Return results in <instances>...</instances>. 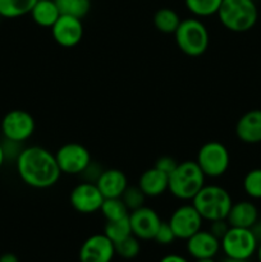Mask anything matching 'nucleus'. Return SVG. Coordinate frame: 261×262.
Listing matches in <instances>:
<instances>
[{"mask_svg": "<svg viewBox=\"0 0 261 262\" xmlns=\"http://www.w3.org/2000/svg\"><path fill=\"white\" fill-rule=\"evenodd\" d=\"M104 171L101 165H99L95 161H91V163L87 165V168L84 169L81 173V177L83 178L84 182H91V183H96L97 179L100 178L101 173Z\"/></svg>", "mask_w": 261, "mask_h": 262, "instance_id": "2f4dec72", "label": "nucleus"}, {"mask_svg": "<svg viewBox=\"0 0 261 262\" xmlns=\"http://www.w3.org/2000/svg\"><path fill=\"white\" fill-rule=\"evenodd\" d=\"M243 189L253 200H261V169H252L243 178Z\"/></svg>", "mask_w": 261, "mask_h": 262, "instance_id": "cd10ccee", "label": "nucleus"}, {"mask_svg": "<svg viewBox=\"0 0 261 262\" xmlns=\"http://www.w3.org/2000/svg\"><path fill=\"white\" fill-rule=\"evenodd\" d=\"M129 223L132 234L140 241H154L161 224L158 212L147 206H142L129 212Z\"/></svg>", "mask_w": 261, "mask_h": 262, "instance_id": "4468645a", "label": "nucleus"}, {"mask_svg": "<svg viewBox=\"0 0 261 262\" xmlns=\"http://www.w3.org/2000/svg\"><path fill=\"white\" fill-rule=\"evenodd\" d=\"M257 247V239L248 228L230 227L220 239V251H223L225 257L232 260H250Z\"/></svg>", "mask_w": 261, "mask_h": 262, "instance_id": "423d86ee", "label": "nucleus"}, {"mask_svg": "<svg viewBox=\"0 0 261 262\" xmlns=\"http://www.w3.org/2000/svg\"><path fill=\"white\" fill-rule=\"evenodd\" d=\"M197 165L209 178H219L227 173L230 164L228 148L217 141H210L202 145L197 152Z\"/></svg>", "mask_w": 261, "mask_h": 262, "instance_id": "0eeeda50", "label": "nucleus"}, {"mask_svg": "<svg viewBox=\"0 0 261 262\" xmlns=\"http://www.w3.org/2000/svg\"><path fill=\"white\" fill-rule=\"evenodd\" d=\"M60 14L82 19L91 9V0H55Z\"/></svg>", "mask_w": 261, "mask_h": 262, "instance_id": "393cba45", "label": "nucleus"}, {"mask_svg": "<svg viewBox=\"0 0 261 262\" xmlns=\"http://www.w3.org/2000/svg\"><path fill=\"white\" fill-rule=\"evenodd\" d=\"M205 179L206 177L196 161H182L169 174L168 191L176 199L182 201H192L197 192L205 186Z\"/></svg>", "mask_w": 261, "mask_h": 262, "instance_id": "7ed1b4c3", "label": "nucleus"}, {"mask_svg": "<svg viewBox=\"0 0 261 262\" xmlns=\"http://www.w3.org/2000/svg\"><path fill=\"white\" fill-rule=\"evenodd\" d=\"M0 18H2V17H0Z\"/></svg>", "mask_w": 261, "mask_h": 262, "instance_id": "79ce46f5", "label": "nucleus"}, {"mask_svg": "<svg viewBox=\"0 0 261 262\" xmlns=\"http://www.w3.org/2000/svg\"><path fill=\"white\" fill-rule=\"evenodd\" d=\"M159 262H191L184 256L178 255V253H169V255L161 257V260Z\"/></svg>", "mask_w": 261, "mask_h": 262, "instance_id": "f704fd0d", "label": "nucleus"}, {"mask_svg": "<svg viewBox=\"0 0 261 262\" xmlns=\"http://www.w3.org/2000/svg\"><path fill=\"white\" fill-rule=\"evenodd\" d=\"M51 36L58 45L63 48H74L83 37L82 19L72 15L60 14L51 27Z\"/></svg>", "mask_w": 261, "mask_h": 262, "instance_id": "ddd939ff", "label": "nucleus"}, {"mask_svg": "<svg viewBox=\"0 0 261 262\" xmlns=\"http://www.w3.org/2000/svg\"><path fill=\"white\" fill-rule=\"evenodd\" d=\"M256 255H257L258 262H261V242L258 243V247H257V251H256Z\"/></svg>", "mask_w": 261, "mask_h": 262, "instance_id": "ea45409f", "label": "nucleus"}, {"mask_svg": "<svg viewBox=\"0 0 261 262\" xmlns=\"http://www.w3.org/2000/svg\"><path fill=\"white\" fill-rule=\"evenodd\" d=\"M5 163V158H4V152H3V147H2V141H0V168L4 165Z\"/></svg>", "mask_w": 261, "mask_h": 262, "instance_id": "4c0bfd02", "label": "nucleus"}, {"mask_svg": "<svg viewBox=\"0 0 261 262\" xmlns=\"http://www.w3.org/2000/svg\"><path fill=\"white\" fill-rule=\"evenodd\" d=\"M37 0H0V17L13 19L30 14Z\"/></svg>", "mask_w": 261, "mask_h": 262, "instance_id": "412c9836", "label": "nucleus"}, {"mask_svg": "<svg viewBox=\"0 0 261 262\" xmlns=\"http://www.w3.org/2000/svg\"><path fill=\"white\" fill-rule=\"evenodd\" d=\"M222 262H250V260H232V258L225 257Z\"/></svg>", "mask_w": 261, "mask_h": 262, "instance_id": "58836bf2", "label": "nucleus"}, {"mask_svg": "<svg viewBox=\"0 0 261 262\" xmlns=\"http://www.w3.org/2000/svg\"><path fill=\"white\" fill-rule=\"evenodd\" d=\"M216 15L228 31L241 33L253 28L258 13L253 0H223Z\"/></svg>", "mask_w": 261, "mask_h": 262, "instance_id": "20e7f679", "label": "nucleus"}, {"mask_svg": "<svg viewBox=\"0 0 261 262\" xmlns=\"http://www.w3.org/2000/svg\"><path fill=\"white\" fill-rule=\"evenodd\" d=\"M181 23L178 13L170 8H161L154 15V26L161 33H174Z\"/></svg>", "mask_w": 261, "mask_h": 262, "instance_id": "4be33fe9", "label": "nucleus"}, {"mask_svg": "<svg viewBox=\"0 0 261 262\" xmlns=\"http://www.w3.org/2000/svg\"><path fill=\"white\" fill-rule=\"evenodd\" d=\"M2 147L3 152H4L5 161H13V163H15L17 159L19 158L20 152L23 151V148H25V146H23L22 142H18V141H13L9 140V138L3 137Z\"/></svg>", "mask_w": 261, "mask_h": 262, "instance_id": "c756f323", "label": "nucleus"}, {"mask_svg": "<svg viewBox=\"0 0 261 262\" xmlns=\"http://www.w3.org/2000/svg\"><path fill=\"white\" fill-rule=\"evenodd\" d=\"M96 186L105 199H118L122 197L128 187L127 176L119 169H104Z\"/></svg>", "mask_w": 261, "mask_h": 262, "instance_id": "f3484780", "label": "nucleus"}, {"mask_svg": "<svg viewBox=\"0 0 261 262\" xmlns=\"http://www.w3.org/2000/svg\"><path fill=\"white\" fill-rule=\"evenodd\" d=\"M20 181L35 189H46L55 186L61 177L55 155L41 146L23 148L15 161Z\"/></svg>", "mask_w": 261, "mask_h": 262, "instance_id": "f257e3e1", "label": "nucleus"}, {"mask_svg": "<svg viewBox=\"0 0 261 262\" xmlns=\"http://www.w3.org/2000/svg\"><path fill=\"white\" fill-rule=\"evenodd\" d=\"M194 262H216L215 258H201V260H194Z\"/></svg>", "mask_w": 261, "mask_h": 262, "instance_id": "a19ab883", "label": "nucleus"}, {"mask_svg": "<svg viewBox=\"0 0 261 262\" xmlns=\"http://www.w3.org/2000/svg\"><path fill=\"white\" fill-rule=\"evenodd\" d=\"M251 230H252L253 235L256 237L257 242L260 243L261 242V219H257V222L253 224V227L251 228Z\"/></svg>", "mask_w": 261, "mask_h": 262, "instance_id": "c9c22d12", "label": "nucleus"}, {"mask_svg": "<svg viewBox=\"0 0 261 262\" xmlns=\"http://www.w3.org/2000/svg\"><path fill=\"white\" fill-rule=\"evenodd\" d=\"M31 18L40 27L51 28L60 17L55 0H37L31 10Z\"/></svg>", "mask_w": 261, "mask_h": 262, "instance_id": "aec40b11", "label": "nucleus"}, {"mask_svg": "<svg viewBox=\"0 0 261 262\" xmlns=\"http://www.w3.org/2000/svg\"><path fill=\"white\" fill-rule=\"evenodd\" d=\"M176 239L177 238L176 235H174V232L171 230L169 223L161 222L160 227H159L158 232H156L155 237H154V241L161 246H168V245H171Z\"/></svg>", "mask_w": 261, "mask_h": 262, "instance_id": "7c9ffc66", "label": "nucleus"}, {"mask_svg": "<svg viewBox=\"0 0 261 262\" xmlns=\"http://www.w3.org/2000/svg\"><path fill=\"white\" fill-rule=\"evenodd\" d=\"M141 241L135 235H129L125 239L115 243V253L124 260H132L140 255Z\"/></svg>", "mask_w": 261, "mask_h": 262, "instance_id": "bb28decb", "label": "nucleus"}, {"mask_svg": "<svg viewBox=\"0 0 261 262\" xmlns=\"http://www.w3.org/2000/svg\"><path fill=\"white\" fill-rule=\"evenodd\" d=\"M229 228L230 225L228 224L227 219H222V220H214V222H210L209 230L217 238V239H222Z\"/></svg>", "mask_w": 261, "mask_h": 262, "instance_id": "72a5a7b5", "label": "nucleus"}, {"mask_svg": "<svg viewBox=\"0 0 261 262\" xmlns=\"http://www.w3.org/2000/svg\"><path fill=\"white\" fill-rule=\"evenodd\" d=\"M186 250L193 260L215 258L220 252V239L209 229H201L186 241Z\"/></svg>", "mask_w": 261, "mask_h": 262, "instance_id": "2eb2a0df", "label": "nucleus"}, {"mask_svg": "<svg viewBox=\"0 0 261 262\" xmlns=\"http://www.w3.org/2000/svg\"><path fill=\"white\" fill-rule=\"evenodd\" d=\"M235 135L242 142L255 145L261 142V110L253 109L238 119Z\"/></svg>", "mask_w": 261, "mask_h": 262, "instance_id": "dca6fc26", "label": "nucleus"}, {"mask_svg": "<svg viewBox=\"0 0 261 262\" xmlns=\"http://www.w3.org/2000/svg\"><path fill=\"white\" fill-rule=\"evenodd\" d=\"M54 155L61 174L68 176H81L82 171L92 161L90 151L77 142L66 143L59 147Z\"/></svg>", "mask_w": 261, "mask_h": 262, "instance_id": "1a4fd4ad", "label": "nucleus"}, {"mask_svg": "<svg viewBox=\"0 0 261 262\" xmlns=\"http://www.w3.org/2000/svg\"><path fill=\"white\" fill-rule=\"evenodd\" d=\"M120 199L123 200V202L125 204L127 209L129 210V212L145 206L146 196L138 186H128Z\"/></svg>", "mask_w": 261, "mask_h": 262, "instance_id": "c85d7f7f", "label": "nucleus"}, {"mask_svg": "<svg viewBox=\"0 0 261 262\" xmlns=\"http://www.w3.org/2000/svg\"><path fill=\"white\" fill-rule=\"evenodd\" d=\"M223 0H184L189 13L199 18L211 17L216 14Z\"/></svg>", "mask_w": 261, "mask_h": 262, "instance_id": "b1692460", "label": "nucleus"}, {"mask_svg": "<svg viewBox=\"0 0 261 262\" xmlns=\"http://www.w3.org/2000/svg\"><path fill=\"white\" fill-rule=\"evenodd\" d=\"M104 234L106 235L114 245L115 243L120 242V241L125 239V238L129 237V235H132L129 215H128L127 217H123V219L106 222L104 228Z\"/></svg>", "mask_w": 261, "mask_h": 262, "instance_id": "5701e85b", "label": "nucleus"}, {"mask_svg": "<svg viewBox=\"0 0 261 262\" xmlns=\"http://www.w3.org/2000/svg\"><path fill=\"white\" fill-rule=\"evenodd\" d=\"M174 37L179 50L192 58L201 56L209 48V31L199 18H187L181 20L174 32Z\"/></svg>", "mask_w": 261, "mask_h": 262, "instance_id": "39448f33", "label": "nucleus"}, {"mask_svg": "<svg viewBox=\"0 0 261 262\" xmlns=\"http://www.w3.org/2000/svg\"><path fill=\"white\" fill-rule=\"evenodd\" d=\"M0 262H19L14 253H4L0 256Z\"/></svg>", "mask_w": 261, "mask_h": 262, "instance_id": "e433bc0d", "label": "nucleus"}, {"mask_svg": "<svg viewBox=\"0 0 261 262\" xmlns=\"http://www.w3.org/2000/svg\"><path fill=\"white\" fill-rule=\"evenodd\" d=\"M177 165H178V163H177L176 159H173L171 156H161V158H159L158 160H156L155 165L154 166L169 176V174L177 168Z\"/></svg>", "mask_w": 261, "mask_h": 262, "instance_id": "473e14b6", "label": "nucleus"}, {"mask_svg": "<svg viewBox=\"0 0 261 262\" xmlns=\"http://www.w3.org/2000/svg\"><path fill=\"white\" fill-rule=\"evenodd\" d=\"M192 205L201 215L204 222L210 223L227 219L233 200L229 192L223 187L217 184H205L192 199Z\"/></svg>", "mask_w": 261, "mask_h": 262, "instance_id": "f03ea898", "label": "nucleus"}, {"mask_svg": "<svg viewBox=\"0 0 261 262\" xmlns=\"http://www.w3.org/2000/svg\"><path fill=\"white\" fill-rule=\"evenodd\" d=\"M105 197L100 192L96 183L81 182L72 189L69 194V202L72 207L79 214H95L100 211Z\"/></svg>", "mask_w": 261, "mask_h": 262, "instance_id": "9b49d317", "label": "nucleus"}, {"mask_svg": "<svg viewBox=\"0 0 261 262\" xmlns=\"http://www.w3.org/2000/svg\"><path fill=\"white\" fill-rule=\"evenodd\" d=\"M137 186L146 197H159L168 191L169 176L153 166L141 174Z\"/></svg>", "mask_w": 261, "mask_h": 262, "instance_id": "a211bd4d", "label": "nucleus"}, {"mask_svg": "<svg viewBox=\"0 0 261 262\" xmlns=\"http://www.w3.org/2000/svg\"><path fill=\"white\" fill-rule=\"evenodd\" d=\"M100 212L106 219V222L119 220L127 217L129 215V210L127 209L125 204L120 197L118 199H105L101 205Z\"/></svg>", "mask_w": 261, "mask_h": 262, "instance_id": "a878e982", "label": "nucleus"}, {"mask_svg": "<svg viewBox=\"0 0 261 262\" xmlns=\"http://www.w3.org/2000/svg\"><path fill=\"white\" fill-rule=\"evenodd\" d=\"M0 128L4 138L25 143L35 133L36 122L32 115L26 110L14 109L3 117Z\"/></svg>", "mask_w": 261, "mask_h": 262, "instance_id": "6e6552de", "label": "nucleus"}, {"mask_svg": "<svg viewBox=\"0 0 261 262\" xmlns=\"http://www.w3.org/2000/svg\"><path fill=\"white\" fill-rule=\"evenodd\" d=\"M168 223L170 225L171 230L174 232V235H176L177 239L187 241L194 233L202 229L204 219L197 212L193 205L186 204L177 207L171 212Z\"/></svg>", "mask_w": 261, "mask_h": 262, "instance_id": "9d476101", "label": "nucleus"}, {"mask_svg": "<svg viewBox=\"0 0 261 262\" xmlns=\"http://www.w3.org/2000/svg\"><path fill=\"white\" fill-rule=\"evenodd\" d=\"M115 253V245L104 234L90 235L78 252L79 262H112Z\"/></svg>", "mask_w": 261, "mask_h": 262, "instance_id": "f8f14e48", "label": "nucleus"}, {"mask_svg": "<svg viewBox=\"0 0 261 262\" xmlns=\"http://www.w3.org/2000/svg\"><path fill=\"white\" fill-rule=\"evenodd\" d=\"M258 219V210L256 205L251 201L234 202L228 212L227 222L230 227L251 228Z\"/></svg>", "mask_w": 261, "mask_h": 262, "instance_id": "6ab92c4d", "label": "nucleus"}]
</instances>
